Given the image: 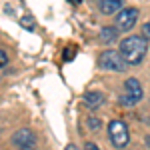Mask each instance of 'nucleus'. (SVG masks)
Wrapping results in <instances>:
<instances>
[{
  "label": "nucleus",
  "mask_w": 150,
  "mask_h": 150,
  "mask_svg": "<svg viewBox=\"0 0 150 150\" xmlns=\"http://www.w3.org/2000/svg\"><path fill=\"white\" fill-rule=\"evenodd\" d=\"M148 50V40L144 36H128L120 42V54L126 64H140Z\"/></svg>",
  "instance_id": "1"
},
{
  "label": "nucleus",
  "mask_w": 150,
  "mask_h": 150,
  "mask_svg": "<svg viewBox=\"0 0 150 150\" xmlns=\"http://www.w3.org/2000/svg\"><path fill=\"white\" fill-rule=\"evenodd\" d=\"M142 94H144V90H142L140 80H136V78H128V80L124 82V94L120 96V104L132 108V106H136V104L142 100Z\"/></svg>",
  "instance_id": "2"
},
{
  "label": "nucleus",
  "mask_w": 150,
  "mask_h": 150,
  "mask_svg": "<svg viewBox=\"0 0 150 150\" xmlns=\"http://www.w3.org/2000/svg\"><path fill=\"white\" fill-rule=\"evenodd\" d=\"M98 64H100V68L102 70H110V72H122L124 70V58L120 52H116V50H104L100 58H98Z\"/></svg>",
  "instance_id": "3"
},
{
  "label": "nucleus",
  "mask_w": 150,
  "mask_h": 150,
  "mask_svg": "<svg viewBox=\"0 0 150 150\" xmlns=\"http://www.w3.org/2000/svg\"><path fill=\"white\" fill-rule=\"evenodd\" d=\"M108 134H110V140L116 148H124L130 140V134H128V126L122 122V120H112L108 124Z\"/></svg>",
  "instance_id": "4"
},
{
  "label": "nucleus",
  "mask_w": 150,
  "mask_h": 150,
  "mask_svg": "<svg viewBox=\"0 0 150 150\" xmlns=\"http://www.w3.org/2000/svg\"><path fill=\"white\" fill-rule=\"evenodd\" d=\"M138 16H140L138 8H124V10H120L118 16H116V28L122 30V32L132 30L136 26V22H138Z\"/></svg>",
  "instance_id": "5"
},
{
  "label": "nucleus",
  "mask_w": 150,
  "mask_h": 150,
  "mask_svg": "<svg viewBox=\"0 0 150 150\" xmlns=\"http://www.w3.org/2000/svg\"><path fill=\"white\" fill-rule=\"evenodd\" d=\"M12 144H14L18 150H34L38 142H36V136L30 132V130L22 128V130H18V132L12 136Z\"/></svg>",
  "instance_id": "6"
},
{
  "label": "nucleus",
  "mask_w": 150,
  "mask_h": 150,
  "mask_svg": "<svg viewBox=\"0 0 150 150\" xmlns=\"http://www.w3.org/2000/svg\"><path fill=\"white\" fill-rule=\"evenodd\" d=\"M98 6H100V12L108 16V14H114V12L122 10L124 0H98Z\"/></svg>",
  "instance_id": "7"
},
{
  "label": "nucleus",
  "mask_w": 150,
  "mask_h": 150,
  "mask_svg": "<svg viewBox=\"0 0 150 150\" xmlns=\"http://www.w3.org/2000/svg\"><path fill=\"white\" fill-rule=\"evenodd\" d=\"M84 102H86L88 108H98V106H102L106 102V96L102 92H98V90H92V92L84 94Z\"/></svg>",
  "instance_id": "8"
},
{
  "label": "nucleus",
  "mask_w": 150,
  "mask_h": 150,
  "mask_svg": "<svg viewBox=\"0 0 150 150\" xmlns=\"http://www.w3.org/2000/svg\"><path fill=\"white\" fill-rule=\"evenodd\" d=\"M116 38H118V28H114V26H104L102 30H100V34H98V40L104 42V44L114 42Z\"/></svg>",
  "instance_id": "9"
},
{
  "label": "nucleus",
  "mask_w": 150,
  "mask_h": 150,
  "mask_svg": "<svg viewBox=\"0 0 150 150\" xmlns=\"http://www.w3.org/2000/svg\"><path fill=\"white\" fill-rule=\"evenodd\" d=\"M88 128L90 130H100V122H98V118H88Z\"/></svg>",
  "instance_id": "10"
},
{
  "label": "nucleus",
  "mask_w": 150,
  "mask_h": 150,
  "mask_svg": "<svg viewBox=\"0 0 150 150\" xmlns=\"http://www.w3.org/2000/svg\"><path fill=\"white\" fill-rule=\"evenodd\" d=\"M6 64H8V54H6L4 50H0V68L6 66Z\"/></svg>",
  "instance_id": "11"
},
{
  "label": "nucleus",
  "mask_w": 150,
  "mask_h": 150,
  "mask_svg": "<svg viewBox=\"0 0 150 150\" xmlns=\"http://www.w3.org/2000/svg\"><path fill=\"white\" fill-rule=\"evenodd\" d=\"M142 36H144L146 40L150 38V22H146L144 26H142Z\"/></svg>",
  "instance_id": "12"
},
{
  "label": "nucleus",
  "mask_w": 150,
  "mask_h": 150,
  "mask_svg": "<svg viewBox=\"0 0 150 150\" xmlns=\"http://www.w3.org/2000/svg\"><path fill=\"white\" fill-rule=\"evenodd\" d=\"M22 26H24V28H30V30H32V28H34L32 18H22Z\"/></svg>",
  "instance_id": "13"
},
{
  "label": "nucleus",
  "mask_w": 150,
  "mask_h": 150,
  "mask_svg": "<svg viewBox=\"0 0 150 150\" xmlns=\"http://www.w3.org/2000/svg\"><path fill=\"white\" fill-rule=\"evenodd\" d=\"M84 150H100V148H98L96 144H92V142H86V144H84Z\"/></svg>",
  "instance_id": "14"
},
{
  "label": "nucleus",
  "mask_w": 150,
  "mask_h": 150,
  "mask_svg": "<svg viewBox=\"0 0 150 150\" xmlns=\"http://www.w3.org/2000/svg\"><path fill=\"white\" fill-rule=\"evenodd\" d=\"M64 150H80V148H78L76 144H68V146H66V148H64Z\"/></svg>",
  "instance_id": "15"
},
{
  "label": "nucleus",
  "mask_w": 150,
  "mask_h": 150,
  "mask_svg": "<svg viewBox=\"0 0 150 150\" xmlns=\"http://www.w3.org/2000/svg\"><path fill=\"white\" fill-rule=\"evenodd\" d=\"M68 2H72V4H80V0H68Z\"/></svg>",
  "instance_id": "16"
}]
</instances>
